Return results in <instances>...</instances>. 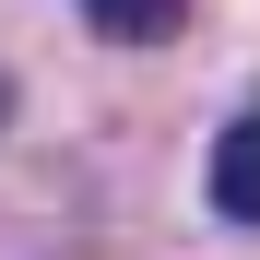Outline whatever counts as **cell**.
I'll return each mask as SVG.
<instances>
[{
  "label": "cell",
  "mask_w": 260,
  "mask_h": 260,
  "mask_svg": "<svg viewBox=\"0 0 260 260\" xmlns=\"http://www.w3.org/2000/svg\"><path fill=\"white\" fill-rule=\"evenodd\" d=\"M0 118H12V71H0Z\"/></svg>",
  "instance_id": "3957f363"
},
{
  "label": "cell",
  "mask_w": 260,
  "mask_h": 260,
  "mask_svg": "<svg viewBox=\"0 0 260 260\" xmlns=\"http://www.w3.org/2000/svg\"><path fill=\"white\" fill-rule=\"evenodd\" d=\"M83 24L107 36V48H166V36H189V12L201 0H71Z\"/></svg>",
  "instance_id": "7a4b0ae2"
},
{
  "label": "cell",
  "mask_w": 260,
  "mask_h": 260,
  "mask_svg": "<svg viewBox=\"0 0 260 260\" xmlns=\"http://www.w3.org/2000/svg\"><path fill=\"white\" fill-rule=\"evenodd\" d=\"M213 213L225 225H260V107L225 118V142H213Z\"/></svg>",
  "instance_id": "6da1fadb"
}]
</instances>
